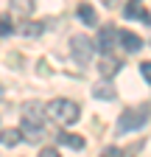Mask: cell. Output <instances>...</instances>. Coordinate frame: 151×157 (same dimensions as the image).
<instances>
[{
    "label": "cell",
    "instance_id": "6da1fadb",
    "mask_svg": "<svg viewBox=\"0 0 151 157\" xmlns=\"http://www.w3.org/2000/svg\"><path fill=\"white\" fill-rule=\"evenodd\" d=\"M45 107L39 101H28L23 107V124H20V132L28 137V140H39L42 137V124H45Z\"/></svg>",
    "mask_w": 151,
    "mask_h": 157
},
{
    "label": "cell",
    "instance_id": "7a4b0ae2",
    "mask_svg": "<svg viewBox=\"0 0 151 157\" xmlns=\"http://www.w3.org/2000/svg\"><path fill=\"white\" fill-rule=\"evenodd\" d=\"M45 115L53 118V121L62 124V126H73L81 112H79V104L70 101V98H53V101L45 107Z\"/></svg>",
    "mask_w": 151,
    "mask_h": 157
},
{
    "label": "cell",
    "instance_id": "3957f363",
    "mask_svg": "<svg viewBox=\"0 0 151 157\" xmlns=\"http://www.w3.org/2000/svg\"><path fill=\"white\" fill-rule=\"evenodd\" d=\"M148 104H140V107H129V109H123L120 112V118H118V124H115V135H129V132H137V129H143L145 126V121H148Z\"/></svg>",
    "mask_w": 151,
    "mask_h": 157
},
{
    "label": "cell",
    "instance_id": "277c9868",
    "mask_svg": "<svg viewBox=\"0 0 151 157\" xmlns=\"http://www.w3.org/2000/svg\"><path fill=\"white\" fill-rule=\"evenodd\" d=\"M92 53H95V45H92L90 36H84V34H73L70 36V56L79 65H90L92 62Z\"/></svg>",
    "mask_w": 151,
    "mask_h": 157
},
{
    "label": "cell",
    "instance_id": "5b68a950",
    "mask_svg": "<svg viewBox=\"0 0 151 157\" xmlns=\"http://www.w3.org/2000/svg\"><path fill=\"white\" fill-rule=\"evenodd\" d=\"M115 39H118L115 25H104V28L98 31V39H95V42H98V48L106 53V51H112V48H115Z\"/></svg>",
    "mask_w": 151,
    "mask_h": 157
},
{
    "label": "cell",
    "instance_id": "8992f818",
    "mask_svg": "<svg viewBox=\"0 0 151 157\" xmlns=\"http://www.w3.org/2000/svg\"><path fill=\"white\" fill-rule=\"evenodd\" d=\"M126 20H140V23L151 25V11H145L137 0H131V3L126 6Z\"/></svg>",
    "mask_w": 151,
    "mask_h": 157
},
{
    "label": "cell",
    "instance_id": "52a82bcc",
    "mask_svg": "<svg viewBox=\"0 0 151 157\" xmlns=\"http://www.w3.org/2000/svg\"><path fill=\"white\" fill-rule=\"evenodd\" d=\"M118 39H120V45H123L129 53H134V51L143 48V39H140L137 34H131V31H118Z\"/></svg>",
    "mask_w": 151,
    "mask_h": 157
},
{
    "label": "cell",
    "instance_id": "ba28073f",
    "mask_svg": "<svg viewBox=\"0 0 151 157\" xmlns=\"http://www.w3.org/2000/svg\"><path fill=\"white\" fill-rule=\"evenodd\" d=\"M92 98H101V101H112V98H115V87H112L106 78H104V82L92 84Z\"/></svg>",
    "mask_w": 151,
    "mask_h": 157
},
{
    "label": "cell",
    "instance_id": "9c48e42d",
    "mask_svg": "<svg viewBox=\"0 0 151 157\" xmlns=\"http://www.w3.org/2000/svg\"><path fill=\"white\" fill-rule=\"evenodd\" d=\"M45 31V23H36V20H23L20 23V34L23 36H39Z\"/></svg>",
    "mask_w": 151,
    "mask_h": 157
},
{
    "label": "cell",
    "instance_id": "30bf717a",
    "mask_svg": "<svg viewBox=\"0 0 151 157\" xmlns=\"http://www.w3.org/2000/svg\"><path fill=\"white\" fill-rule=\"evenodd\" d=\"M79 20H81L84 25H95L98 23V14H95V9H92L90 3H81L79 6Z\"/></svg>",
    "mask_w": 151,
    "mask_h": 157
},
{
    "label": "cell",
    "instance_id": "8fae6325",
    "mask_svg": "<svg viewBox=\"0 0 151 157\" xmlns=\"http://www.w3.org/2000/svg\"><path fill=\"white\" fill-rule=\"evenodd\" d=\"M118 70H120V62H118V59H109V56H106V59H101V65H98V73H101L104 78L115 76Z\"/></svg>",
    "mask_w": 151,
    "mask_h": 157
},
{
    "label": "cell",
    "instance_id": "7c38bea8",
    "mask_svg": "<svg viewBox=\"0 0 151 157\" xmlns=\"http://www.w3.org/2000/svg\"><path fill=\"white\" fill-rule=\"evenodd\" d=\"M36 6V0H11V11L20 14V17H28Z\"/></svg>",
    "mask_w": 151,
    "mask_h": 157
},
{
    "label": "cell",
    "instance_id": "4fadbf2b",
    "mask_svg": "<svg viewBox=\"0 0 151 157\" xmlns=\"http://www.w3.org/2000/svg\"><path fill=\"white\" fill-rule=\"evenodd\" d=\"M59 143L79 151V149H84V137H79V135H67V132H59Z\"/></svg>",
    "mask_w": 151,
    "mask_h": 157
},
{
    "label": "cell",
    "instance_id": "5bb4252c",
    "mask_svg": "<svg viewBox=\"0 0 151 157\" xmlns=\"http://www.w3.org/2000/svg\"><path fill=\"white\" fill-rule=\"evenodd\" d=\"M20 137H23L20 129H3V135H0V143H3V146H17V143H20Z\"/></svg>",
    "mask_w": 151,
    "mask_h": 157
},
{
    "label": "cell",
    "instance_id": "9a60e30c",
    "mask_svg": "<svg viewBox=\"0 0 151 157\" xmlns=\"http://www.w3.org/2000/svg\"><path fill=\"white\" fill-rule=\"evenodd\" d=\"M14 31V25H11V20L9 17H0V36H9Z\"/></svg>",
    "mask_w": 151,
    "mask_h": 157
},
{
    "label": "cell",
    "instance_id": "2e32d148",
    "mask_svg": "<svg viewBox=\"0 0 151 157\" xmlns=\"http://www.w3.org/2000/svg\"><path fill=\"white\" fill-rule=\"evenodd\" d=\"M101 157H123V151H120L118 146H106V149L101 151Z\"/></svg>",
    "mask_w": 151,
    "mask_h": 157
},
{
    "label": "cell",
    "instance_id": "e0dca14e",
    "mask_svg": "<svg viewBox=\"0 0 151 157\" xmlns=\"http://www.w3.org/2000/svg\"><path fill=\"white\" fill-rule=\"evenodd\" d=\"M140 73H143V78H145V82L151 84V62H143V65H140Z\"/></svg>",
    "mask_w": 151,
    "mask_h": 157
},
{
    "label": "cell",
    "instance_id": "ac0fdd59",
    "mask_svg": "<svg viewBox=\"0 0 151 157\" xmlns=\"http://www.w3.org/2000/svg\"><path fill=\"white\" fill-rule=\"evenodd\" d=\"M39 157H62V154L56 151V149H42V151H39Z\"/></svg>",
    "mask_w": 151,
    "mask_h": 157
},
{
    "label": "cell",
    "instance_id": "d6986e66",
    "mask_svg": "<svg viewBox=\"0 0 151 157\" xmlns=\"http://www.w3.org/2000/svg\"><path fill=\"white\" fill-rule=\"evenodd\" d=\"M48 62H45V59H42V62H39V70H36V73H39V76H50V67H45Z\"/></svg>",
    "mask_w": 151,
    "mask_h": 157
},
{
    "label": "cell",
    "instance_id": "ffe728a7",
    "mask_svg": "<svg viewBox=\"0 0 151 157\" xmlns=\"http://www.w3.org/2000/svg\"><path fill=\"white\" fill-rule=\"evenodd\" d=\"M101 3H104L106 9H115V6H118V0H101Z\"/></svg>",
    "mask_w": 151,
    "mask_h": 157
},
{
    "label": "cell",
    "instance_id": "44dd1931",
    "mask_svg": "<svg viewBox=\"0 0 151 157\" xmlns=\"http://www.w3.org/2000/svg\"><path fill=\"white\" fill-rule=\"evenodd\" d=\"M0 95H3V87H0Z\"/></svg>",
    "mask_w": 151,
    "mask_h": 157
}]
</instances>
